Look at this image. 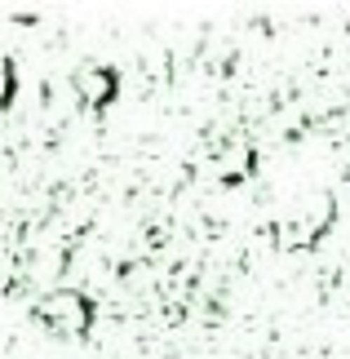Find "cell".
Listing matches in <instances>:
<instances>
[{
	"instance_id": "obj_4",
	"label": "cell",
	"mask_w": 350,
	"mask_h": 359,
	"mask_svg": "<svg viewBox=\"0 0 350 359\" xmlns=\"http://www.w3.org/2000/svg\"><path fill=\"white\" fill-rule=\"evenodd\" d=\"M9 85H13V80H9V67H5V62H0V107H5V102H9Z\"/></svg>"
},
{
	"instance_id": "obj_3",
	"label": "cell",
	"mask_w": 350,
	"mask_h": 359,
	"mask_svg": "<svg viewBox=\"0 0 350 359\" xmlns=\"http://www.w3.org/2000/svg\"><path fill=\"white\" fill-rule=\"evenodd\" d=\"M248 160H253V151H248V142H240V137H235L231 147H222L217 156H213V169H217V173L231 182V177H240V173L248 169Z\"/></svg>"
},
{
	"instance_id": "obj_2",
	"label": "cell",
	"mask_w": 350,
	"mask_h": 359,
	"mask_svg": "<svg viewBox=\"0 0 350 359\" xmlns=\"http://www.w3.org/2000/svg\"><path fill=\"white\" fill-rule=\"evenodd\" d=\"M111 93H116V76L102 72V67H80L72 76V98L80 107H102Z\"/></svg>"
},
{
	"instance_id": "obj_1",
	"label": "cell",
	"mask_w": 350,
	"mask_h": 359,
	"mask_svg": "<svg viewBox=\"0 0 350 359\" xmlns=\"http://www.w3.org/2000/svg\"><path fill=\"white\" fill-rule=\"evenodd\" d=\"M40 320L62 337H80L89 328V302L80 297L76 288H53V293L40 302Z\"/></svg>"
}]
</instances>
